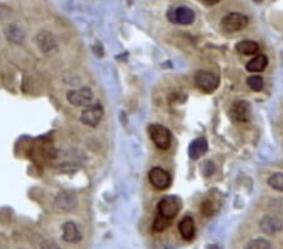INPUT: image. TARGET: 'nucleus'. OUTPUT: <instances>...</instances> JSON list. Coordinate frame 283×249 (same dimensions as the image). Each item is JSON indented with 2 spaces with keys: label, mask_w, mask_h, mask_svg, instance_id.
Here are the masks:
<instances>
[{
  "label": "nucleus",
  "mask_w": 283,
  "mask_h": 249,
  "mask_svg": "<svg viewBox=\"0 0 283 249\" xmlns=\"http://www.w3.org/2000/svg\"><path fill=\"white\" fill-rule=\"evenodd\" d=\"M40 249H64V248H62L61 245H58L56 242H53V240H44V242L42 243V245H40Z\"/></svg>",
  "instance_id": "nucleus-25"
},
{
  "label": "nucleus",
  "mask_w": 283,
  "mask_h": 249,
  "mask_svg": "<svg viewBox=\"0 0 283 249\" xmlns=\"http://www.w3.org/2000/svg\"><path fill=\"white\" fill-rule=\"evenodd\" d=\"M230 117L237 122H248L250 120L249 102L237 101L230 108Z\"/></svg>",
  "instance_id": "nucleus-11"
},
{
  "label": "nucleus",
  "mask_w": 283,
  "mask_h": 249,
  "mask_svg": "<svg viewBox=\"0 0 283 249\" xmlns=\"http://www.w3.org/2000/svg\"><path fill=\"white\" fill-rule=\"evenodd\" d=\"M149 180L158 190H165L171 185V177L163 167H152L149 172Z\"/></svg>",
  "instance_id": "nucleus-9"
},
{
  "label": "nucleus",
  "mask_w": 283,
  "mask_h": 249,
  "mask_svg": "<svg viewBox=\"0 0 283 249\" xmlns=\"http://www.w3.org/2000/svg\"><path fill=\"white\" fill-rule=\"evenodd\" d=\"M268 66V58L264 54H258V56L253 57L247 64V69L252 73L263 72Z\"/></svg>",
  "instance_id": "nucleus-16"
},
{
  "label": "nucleus",
  "mask_w": 283,
  "mask_h": 249,
  "mask_svg": "<svg viewBox=\"0 0 283 249\" xmlns=\"http://www.w3.org/2000/svg\"><path fill=\"white\" fill-rule=\"evenodd\" d=\"M268 185L272 189L283 193V172H274L268 178Z\"/></svg>",
  "instance_id": "nucleus-20"
},
{
  "label": "nucleus",
  "mask_w": 283,
  "mask_h": 249,
  "mask_svg": "<svg viewBox=\"0 0 283 249\" xmlns=\"http://www.w3.org/2000/svg\"><path fill=\"white\" fill-rule=\"evenodd\" d=\"M53 205H55L57 212L69 213L77 208L78 199L74 194L69 193V191H61L56 195Z\"/></svg>",
  "instance_id": "nucleus-7"
},
{
  "label": "nucleus",
  "mask_w": 283,
  "mask_h": 249,
  "mask_svg": "<svg viewBox=\"0 0 283 249\" xmlns=\"http://www.w3.org/2000/svg\"><path fill=\"white\" fill-rule=\"evenodd\" d=\"M203 2L205 3L207 5H214V4H218L220 0H203Z\"/></svg>",
  "instance_id": "nucleus-26"
},
{
  "label": "nucleus",
  "mask_w": 283,
  "mask_h": 249,
  "mask_svg": "<svg viewBox=\"0 0 283 249\" xmlns=\"http://www.w3.org/2000/svg\"><path fill=\"white\" fill-rule=\"evenodd\" d=\"M195 83L199 89H201L205 93H212L219 86V76L209 71H198L195 74Z\"/></svg>",
  "instance_id": "nucleus-5"
},
{
  "label": "nucleus",
  "mask_w": 283,
  "mask_h": 249,
  "mask_svg": "<svg viewBox=\"0 0 283 249\" xmlns=\"http://www.w3.org/2000/svg\"><path fill=\"white\" fill-rule=\"evenodd\" d=\"M149 134L152 142L160 150H168L171 145L172 135L165 126L159 123H153L149 127Z\"/></svg>",
  "instance_id": "nucleus-1"
},
{
  "label": "nucleus",
  "mask_w": 283,
  "mask_h": 249,
  "mask_svg": "<svg viewBox=\"0 0 283 249\" xmlns=\"http://www.w3.org/2000/svg\"><path fill=\"white\" fill-rule=\"evenodd\" d=\"M200 210L205 216H212L213 213H214V203L210 202V200H205L204 203H201Z\"/></svg>",
  "instance_id": "nucleus-23"
},
{
  "label": "nucleus",
  "mask_w": 283,
  "mask_h": 249,
  "mask_svg": "<svg viewBox=\"0 0 283 249\" xmlns=\"http://www.w3.org/2000/svg\"><path fill=\"white\" fill-rule=\"evenodd\" d=\"M5 36H7L9 42L14 43V44H20L24 40L23 31L15 24H12V26H9L5 29Z\"/></svg>",
  "instance_id": "nucleus-18"
},
{
  "label": "nucleus",
  "mask_w": 283,
  "mask_h": 249,
  "mask_svg": "<svg viewBox=\"0 0 283 249\" xmlns=\"http://www.w3.org/2000/svg\"><path fill=\"white\" fill-rule=\"evenodd\" d=\"M62 238L66 243H78L82 239V234H81L80 229H78L77 224L73 221H67L64 226L62 227Z\"/></svg>",
  "instance_id": "nucleus-12"
},
{
  "label": "nucleus",
  "mask_w": 283,
  "mask_h": 249,
  "mask_svg": "<svg viewBox=\"0 0 283 249\" xmlns=\"http://www.w3.org/2000/svg\"><path fill=\"white\" fill-rule=\"evenodd\" d=\"M36 43L39 51L44 54H52L58 49V40L55 34L48 31H42L37 34Z\"/></svg>",
  "instance_id": "nucleus-8"
},
{
  "label": "nucleus",
  "mask_w": 283,
  "mask_h": 249,
  "mask_svg": "<svg viewBox=\"0 0 283 249\" xmlns=\"http://www.w3.org/2000/svg\"><path fill=\"white\" fill-rule=\"evenodd\" d=\"M179 233L183 237V239L188 240V242L194 239V235H195V224H194V219L191 216L187 215L180 220Z\"/></svg>",
  "instance_id": "nucleus-13"
},
{
  "label": "nucleus",
  "mask_w": 283,
  "mask_h": 249,
  "mask_svg": "<svg viewBox=\"0 0 283 249\" xmlns=\"http://www.w3.org/2000/svg\"><path fill=\"white\" fill-rule=\"evenodd\" d=\"M170 226V219L159 215L152 224V229L155 232H164Z\"/></svg>",
  "instance_id": "nucleus-22"
},
{
  "label": "nucleus",
  "mask_w": 283,
  "mask_h": 249,
  "mask_svg": "<svg viewBox=\"0 0 283 249\" xmlns=\"http://www.w3.org/2000/svg\"><path fill=\"white\" fill-rule=\"evenodd\" d=\"M182 208V200L175 195H166L159 202L158 213L159 215L168 218L171 220L177 215Z\"/></svg>",
  "instance_id": "nucleus-3"
},
{
  "label": "nucleus",
  "mask_w": 283,
  "mask_h": 249,
  "mask_svg": "<svg viewBox=\"0 0 283 249\" xmlns=\"http://www.w3.org/2000/svg\"><path fill=\"white\" fill-rule=\"evenodd\" d=\"M67 101L74 107H88L92 105L93 92L88 87L72 89L67 93Z\"/></svg>",
  "instance_id": "nucleus-4"
},
{
  "label": "nucleus",
  "mask_w": 283,
  "mask_h": 249,
  "mask_svg": "<svg viewBox=\"0 0 283 249\" xmlns=\"http://www.w3.org/2000/svg\"><path fill=\"white\" fill-rule=\"evenodd\" d=\"M249 23V19L247 15L242 13H229L220 21L222 29L225 33H236V32L243 31Z\"/></svg>",
  "instance_id": "nucleus-2"
},
{
  "label": "nucleus",
  "mask_w": 283,
  "mask_h": 249,
  "mask_svg": "<svg viewBox=\"0 0 283 249\" xmlns=\"http://www.w3.org/2000/svg\"><path fill=\"white\" fill-rule=\"evenodd\" d=\"M104 117V107L101 104H94L86 107L80 116V121L88 127H97Z\"/></svg>",
  "instance_id": "nucleus-6"
},
{
  "label": "nucleus",
  "mask_w": 283,
  "mask_h": 249,
  "mask_svg": "<svg viewBox=\"0 0 283 249\" xmlns=\"http://www.w3.org/2000/svg\"><path fill=\"white\" fill-rule=\"evenodd\" d=\"M237 52L243 56H253L260 53V45L253 40H242L236 45Z\"/></svg>",
  "instance_id": "nucleus-17"
},
{
  "label": "nucleus",
  "mask_w": 283,
  "mask_h": 249,
  "mask_svg": "<svg viewBox=\"0 0 283 249\" xmlns=\"http://www.w3.org/2000/svg\"><path fill=\"white\" fill-rule=\"evenodd\" d=\"M247 85L252 91L260 92L263 89V78L261 76H250L247 80Z\"/></svg>",
  "instance_id": "nucleus-21"
},
{
  "label": "nucleus",
  "mask_w": 283,
  "mask_h": 249,
  "mask_svg": "<svg viewBox=\"0 0 283 249\" xmlns=\"http://www.w3.org/2000/svg\"><path fill=\"white\" fill-rule=\"evenodd\" d=\"M10 15H12V8L0 3V20H4V19L9 18Z\"/></svg>",
  "instance_id": "nucleus-24"
},
{
  "label": "nucleus",
  "mask_w": 283,
  "mask_h": 249,
  "mask_svg": "<svg viewBox=\"0 0 283 249\" xmlns=\"http://www.w3.org/2000/svg\"><path fill=\"white\" fill-rule=\"evenodd\" d=\"M245 249H272V243L263 238H255L247 243Z\"/></svg>",
  "instance_id": "nucleus-19"
},
{
  "label": "nucleus",
  "mask_w": 283,
  "mask_h": 249,
  "mask_svg": "<svg viewBox=\"0 0 283 249\" xmlns=\"http://www.w3.org/2000/svg\"><path fill=\"white\" fill-rule=\"evenodd\" d=\"M208 151V141L204 137H199L195 139L189 146V155L191 159L196 160V159L201 158Z\"/></svg>",
  "instance_id": "nucleus-15"
},
{
  "label": "nucleus",
  "mask_w": 283,
  "mask_h": 249,
  "mask_svg": "<svg viewBox=\"0 0 283 249\" xmlns=\"http://www.w3.org/2000/svg\"><path fill=\"white\" fill-rule=\"evenodd\" d=\"M194 20H195V13L187 7H180L174 12L175 23L183 24V26H189Z\"/></svg>",
  "instance_id": "nucleus-14"
},
{
  "label": "nucleus",
  "mask_w": 283,
  "mask_h": 249,
  "mask_svg": "<svg viewBox=\"0 0 283 249\" xmlns=\"http://www.w3.org/2000/svg\"><path fill=\"white\" fill-rule=\"evenodd\" d=\"M282 228V220L276 215H264L260 220V229L267 235L278 234Z\"/></svg>",
  "instance_id": "nucleus-10"
}]
</instances>
